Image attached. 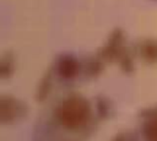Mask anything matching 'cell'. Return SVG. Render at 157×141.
<instances>
[{
  "instance_id": "1",
  "label": "cell",
  "mask_w": 157,
  "mask_h": 141,
  "mask_svg": "<svg viewBox=\"0 0 157 141\" xmlns=\"http://www.w3.org/2000/svg\"><path fill=\"white\" fill-rule=\"evenodd\" d=\"M90 115V107L87 101L81 96H71L66 98L59 109V118L61 124L71 130L82 126Z\"/></svg>"
},
{
  "instance_id": "2",
  "label": "cell",
  "mask_w": 157,
  "mask_h": 141,
  "mask_svg": "<svg viewBox=\"0 0 157 141\" xmlns=\"http://www.w3.org/2000/svg\"><path fill=\"white\" fill-rule=\"evenodd\" d=\"M125 53V48H124V33L120 28H115L107 43L104 44V47L99 50V55L103 59L107 60H118L123 56V54Z\"/></svg>"
},
{
  "instance_id": "3",
  "label": "cell",
  "mask_w": 157,
  "mask_h": 141,
  "mask_svg": "<svg viewBox=\"0 0 157 141\" xmlns=\"http://www.w3.org/2000/svg\"><path fill=\"white\" fill-rule=\"evenodd\" d=\"M56 71L58 74L64 77V78H71L74 77L78 69H80V63L77 61V59L70 54H64L60 55L56 59Z\"/></svg>"
},
{
  "instance_id": "4",
  "label": "cell",
  "mask_w": 157,
  "mask_h": 141,
  "mask_svg": "<svg viewBox=\"0 0 157 141\" xmlns=\"http://www.w3.org/2000/svg\"><path fill=\"white\" fill-rule=\"evenodd\" d=\"M137 51L142 60L146 63L157 61V39H142L137 44Z\"/></svg>"
},
{
  "instance_id": "5",
  "label": "cell",
  "mask_w": 157,
  "mask_h": 141,
  "mask_svg": "<svg viewBox=\"0 0 157 141\" xmlns=\"http://www.w3.org/2000/svg\"><path fill=\"white\" fill-rule=\"evenodd\" d=\"M145 132H146V136L148 137L150 141H157V118L152 119L146 125Z\"/></svg>"
},
{
  "instance_id": "6",
  "label": "cell",
  "mask_w": 157,
  "mask_h": 141,
  "mask_svg": "<svg viewBox=\"0 0 157 141\" xmlns=\"http://www.w3.org/2000/svg\"><path fill=\"white\" fill-rule=\"evenodd\" d=\"M13 66V61H12V56L11 55H5L1 60V75L5 77L6 75H9L11 72V69Z\"/></svg>"
}]
</instances>
